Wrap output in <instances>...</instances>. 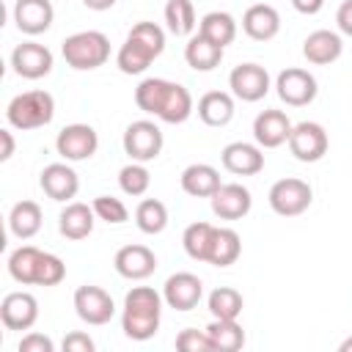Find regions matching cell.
Listing matches in <instances>:
<instances>
[{
  "label": "cell",
  "mask_w": 352,
  "mask_h": 352,
  "mask_svg": "<svg viewBox=\"0 0 352 352\" xmlns=\"http://www.w3.org/2000/svg\"><path fill=\"white\" fill-rule=\"evenodd\" d=\"M160 314H162V297L148 286H135L124 297V316L121 327L126 338L146 341L160 330Z\"/></svg>",
  "instance_id": "6da1fadb"
},
{
  "label": "cell",
  "mask_w": 352,
  "mask_h": 352,
  "mask_svg": "<svg viewBox=\"0 0 352 352\" xmlns=\"http://www.w3.org/2000/svg\"><path fill=\"white\" fill-rule=\"evenodd\" d=\"M60 52H63V60L72 69L91 72V69L102 66L110 58V38L99 30H82V33H74V36L63 38Z\"/></svg>",
  "instance_id": "7a4b0ae2"
},
{
  "label": "cell",
  "mask_w": 352,
  "mask_h": 352,
  "mask_svg": "<svg viewBox=\"0 0 352 352\" xmlns=\"http://www.w3.org/2000/svg\"><path fill=\"white\" fill-rule=\"evenodd\" d=\"M55 116V99L47 91H25L8 102L6 118L14 129H38L47 126Z\"/></svg>",
  "instance_id": "3957f363"
},
{
  "label": "cell",
  "mask_w": 352,
  "mask_h": 352,
  "mask_svg": "<svg viewBox=\"0 0 352 352\" xmlns=\"http://www.w3.org/2000/svg\"><path fill=\"white\" fill-rule=\"evenodd\" d=\"M311 198H314V192H311L308 182L294 179V176L280 179V182H275V184L270 187V206H272V212H278L280 217L302 214V212L311 206Z\"/></svg>",
  "instance_id": "277c9868"
},
{
  "label": "cell",
  "mask_w": 352,
  "mask_h": 352,
  "mask_svg": "<svg viewBox=\"0 0 352 352\" xmlns=\"http://www.w3.org/2000/svg\"><path fill=\"white\" fill-rule=\"evenodd\" d=\"M124 151L135 162H148L157 160L162 151V132L151 121H132L124 132Z\"/></svg>",
  "instance_id": "5b68a950"
},
{
  "label": "cell",
  "mask_w": 352,
  "mask_h": 352,
  "mask_svg": "<svg viewBox=\"0 0 352 352\" xmlns=\"http://www.w3.org/2000/svg\"><path fill=\"white\" fill-rule=\"evenodd\" d=\"M96 146H99V138H96V129L88 126V124H69L58 132V140H55V148L63 160L69 162H80V160H88L96 154Z\"/></svg>",
  "instance_id": "8992f818"
},
{
  "label": "cell",
  "mask_w": 352,
  "mask_h": 352,
  "mask_svg": "<svg viewBox=\"0 0 352 352\" xmlns=\"http://www.w3.org/2000/svg\"><path fill=\"white\" fill-rule=\"evenodd\" d=\"M289 151H292L300 162H316V160H322L324 151H327V132H324L316 121H302V124L292 126Z\"/></svg>",
  "instance_id": "52a82bcc"
},
{
  "label": "cell",
  "mask_w": 352,
  "mask_h": 352,
  "mask_svg": "<svg viewBox=\"0 0 352 352\" xmlns=\"http://www.w3.org/2000/svg\"><path fill=\"white\" fill-rule=\"evenodd\" d=\"M74 311L85 324H107L116 314L113 297L99 286H80L74 292Z\"/></svg>",
  "instance_id": "ba28073f"
},
{
  "label": "cell",
  "mask_w": 352,
  "mask_h": 352,
  "mask_svg": "<svg viewBox=\"0 0 352 352\" xmlns=\"http://www.w3.org/2000/svg\"><path fill=\"white\" fill-rule=\"evenodd\" d=\"M228 85H231V91H234L236 99H242V102H258L270 91V74L258 63H239V66H234V72L228 77Z\"/></svg>",
  "instance_id": "9c48e42d"
},
{
  "label": "cell",
  "mask_w": 352,
  "mask_h": 352,
  "mask_svg": "<svg viewBox=\"0 0 352 352\" xmlns=\"http://www.w3.org/2000/svg\"><path fill=\"white\" fill-rule=\"evenodd\" d=\"M275 88H278L280 102H286L292 107H302V104L314 102V96H316V80H314V74L305 72V69H297V66L283 69L278 74V80H275Z\"/></svg>",
  "instance_id": "30bf717a"
},
{
  "label": "cell",
  "mask_w": 352,
  "mask_h": 352,
  "mask_svg": "<svg viewBox=\"0 0 352 352\" xmlns=\"http://www.w3.org/2000/svg\"><path fill=\"white\" fill-rule=\"evenodd\" d=\"M11 66L19 77L25 80H38L44 74H50L52 69V52L44 47V44H36V41H22L14 47L11 52Z\"/></svg>",
  "instance_id": "8fae6325"
},
{
  "label": "cell",
  "mask_w": 352,
  "mask_h": 352,
  "mask_svg": "<svg viewBox=\"0 0 352 352\" xmlns=\"http://www.w3.org/2000/svg\"><path fill=\"white\" fill-rule=\"evenodd\" d=\"M0 319L8 330H30L38 319V302L28 292H11L0 302Z\"/></svg>",
  "instance_id": "7c38bea8"
},
{
  "label": "cell",
  "mask_w": 352,
  "mask_h": 352,
  "mask_svg": "<svg viewBox=\"0 0 352 352\" xmlns=\"http://www.w3.org/2000/svg\"><path fill=\"white\" fill-rule=\"evenodd\" d=\"M201 294H204V283L192 272H176V275H170L165 280V289H162L165 302L170 308H176V311H192L201 302Z\"/></svg>",
  "instance_id": "4fadbf2b"
},
{
  "label": "cell",
  "mask_w": 352,
  "mask_h": 352,
  "mask_svg": "<svg viewBox=\"0 0 352 352\" xmlns=\"http://www.w3.org/2000/svg\"><path fill=\"white\" fill-rule=\"evenodd\" d=\"M113 264H116V272L121 278H126V280H143V278H148L157 270V256L146 245H124L116 253Z\"/></svg>",
  "instance_id": "5bb4252c"
},
{
  "label": "cell",
  "mask_w": 352,
  "mask_h": 352,
  "mask_svg": "<svg viewBox=\"0 0 352 352\" xmlns=\"http://www.w3.org/2000/svg\"><path fill=\"white\" fill-rule=\"evenodd\" d=\"M292 121L283 110H261L253 121V138L264 148H278L280 143H289Z\"/></svg>",
  "instance_id": "9a60e30c"
},
{
  "label": "cell",
  "mask_w": 352,
  "mask_h": 352,
  "mask_svg": "<svg viewBox=\"0 0 352 352\" xmlns=\"http://www.w3.org/2000/svg\"><path fill=\"white\" fill-rule=\"evenodd\" d=\"M220 160H223V168H226L228 173H234V176H253V173H258V170L264 168V154H261V148L253 146V143H242V140L228 143V146L223 148Z\"/></svg>",
  "instance_id": "2e32d148"
},
{
  "label": "cell",
  "mask_w": 352,
  "mask_h": 352,
  "mask_svg": "<svg viewBox=\"0 0 352 352\" xmlns=\"http://www.w3.org/2000/svg\"><path fill=\"white\" fill-rule=\"evenodd\" d=\"M52 3L50 0H16L14 3V22L22 33L38 36L52 25Z\"/></svg>",
  "instance_id": "e0dca14e"
},
{
  "label": "cell",
  "mask_w": 352,
  "mask_h": 352,
  "mask_svg": "<svg viewBox=\"0 0 352 352\" xmlns=\"http://www.w3.org/2000/svg\"><path fill=\"white\" fill-rule=\"evenodd\" d=\"M250 192L242 184H220L212 195V212L220 220H239L250 212Z\"/></svg>",
  "instance_id": "ac0fdd59"
},
{
  "label": "cell",
  "mask_w": 352,
  "mask_h": 352,
  "mask_svg": "<svg viewBox=\"0 0 352 352\" xmlns=\"http://www.w3.org/2000/svg\"><path fill=\"white\" fill-rule=\"evenodd\" d=\"M38 184H41V190L47 192V198H52V201H69V198L77 195V187H80L77 173H74L66 162H52V165H47V168L41 170Z\"/></svg>",
  "instance_id": "d6986e66"
},
{
  "label": "cell",
  "mask_w": 352,
  "mask_h": 352,
  "mask_svg": "<svg viewBox=\"0 0 352 352\" xmlns=\"http://www.w3.org/2000/svg\"><path fill=\"white\" fill-rule=\"evenodd\" d=\"M242 30H245L253 41H270V38H275L278 30H280V16H278V11H275L272 6L256 3V6H250V8L245 11V16H242Z\"/></svg>",
  "instance_id": "ffe728a7"
},
{
  "label": "cell",
  "mask_w": 352,
  "mask_h": 352,
  "mask_svg": "<svg viewBox=\"0 0 352 352\" xmlns=\"http://www.w3.org/2000/svg\"><path fill=\"white\" fill-rule=\"evenodd\" d=\"M341 50H344L341 36L333 33V30H314L302 41V55L314 66H327V63L338 60L341 58Z\"/></svg>",
  "instance_id": "44dd1931"
},
{
  "label": "cell",
  "mask_w": 352,
  "mask_h": 352,
  "mask_svg": "<svg viewBox=\"0 0 352 352\" xmlns=\"http://www.w3.org/2000/svg\"><path fill=\"white\" fill-rule=\"evenodd\" d=\"M217 187H220V173L212 165L195 162L182 170V190L192 198H212Z\"/></svg>",
  "instance_id": "7402d4cb"
},
{
  "label": "cell",
  "mask_w": 352,
  "mask_h": 352,
  "mask_svg": "<svg viewBox=\"0 0 352 352\" xmlns=\"http://www.w3.org/2000/svg\"><path fill=\"white\" fill-rule=\"evenodd\" d=\"M94 214L96 212L88 204H69L58 217V228L66 239H85L94 231Z\"/></svg>",
  "instance_id": "603a6c76"
},
{
  "label": "cell",
  "mask_w": 352,
  "mask_h": 352,
  "mask_svg": "<svg viewBox=\"0 0 352 352\" xmlns=\"http://www.w3.org/2000/svg\"><path fill=\"white\" fill-rule=\"evenodd\" d=\"M198 116L206 126H226L234 118V99L226 91H209L198 102Z\"/></svg>",
  "instance_id": "cb8c5ba5"
},
{
  "label": "cell",
  "mask_w": 352,
  "mask_h": 352,
  "mask_svg": "<svg viewBox=\"0 0 352 352\" xmlns=\"http://www.w3.org/2000/svg\"><path fill=\"white\" fill-rule=\"evenodd\" d=\"M184 60H187V66L195 69V72H212V69L220 66V60H223V47L212 44L209 38H204V36L198 33V36H192V38L187 41V47H184Z\"/></svg>",
  "instance_id": "d4e9b609"
},
{
  "label": "cell",
  "mask_w": 352,
  "mask_h": 352,
  "mask_svg": "<svg viewBox=\"0 0 352 352\" xmlns=\"http://www.w3.org/2000/svg\"><path fill=\"white\" fill-rule=\"evenodd\" d=\"M8 228L19 239L36 236L38 228H41V206L36 201H19V204H14V209L8 214Z\"/></svg>",
  "instance_id": "484cf974"
},
{
  "label": "cell",
  "mask_w": 352,
  "mask_h": 352,
  "mask_svg": "<svg viewBox=\"0 0 352 352\" xmlns=\"http://www.w3.org/2000/svg\"><path fill=\"white\" fill-rule=\"evenodd\" d=\"M198 33H201L204 38H209L212 44L226 47V44H231L234 36H236V22H234V16L226 14V11H209V14L201 19V30H198Z\"/></svg>",
  "instance_id": "4316f807"
},
{
  "label": "cell",
  "mask_w": 352,
  "mask_h": 352,
  "mask_svg": "<svg viewBox=\"0 0 352 352\" xmlns=\"http://www.w3.org/2000/svg\"><path fill=\"white\" fill-rule=\"evenodd\" d=\"M170 85H173V82L160 80V77L143 80V82L135 88V102H138V107H140L143 113L160 116V110H162V104H165V99H168V94H170Z\"/></svg>",
  "instance_id": "83f0119b"
},
{
  "label": "cell",
  "mask_w": 352,
  "mask_h": 352,
  "mask_svg": "<svg viewBox=\"0 0 352 352\" xmlns=\"http://www.w3.org/2000/svg\"><path fill=\"white\" fill-rule=\"evenodd\" d=\"M242 242L239 234L234 228H214V239H212V250H209V264L214 267H228L239 258Z\"/></svg>",
  "instance_id": "f1b7e54d"
},
{
  "label": "cell",
  "mask_w": 352,
  "mask_h": 352,
  "mask_svg": "<svg viewBox=\"0 0 352 352\" xmlns=\"http://www.w3.org/2000/svg\"><path fill=\"white\" fill-rule=\"evenodd\" d=\"M206 333L214 344V352H236L245 344V333L236 324V319H214L206 327Z\"/></svg>",
  "instance_id": "f546056e"
},
{
  "label": "cell",
  "mask_w": 352,
  "mask_h": 352,
  "mask_svg": "<svg viewBox=\"0 0 352 352\" xmlns=\"http://www.w3.org/2000/svg\"><path fill=\"white\" fill-rule=\"evenodd\" d=\"M41 250L33 245H22L8 256V272L16 283H36V267H38Z\"/></svg>",
  "instance_id": "4dcf8cb0"
},
{
  "label": "cell",
  "mask_w": 352,
  "mask_h": 352,
  "mask_svg": "<svg viewBox=\"0 0 352 352\" xmlns=\"http://www.w3.org/2000/svg\"><path fill=\"white\" fill-rule=\"evenodd\" d=\"M154 58H157V55H154L151 50H146L140 41H135V38L126 36V41H124L121 50H118L116 63H118V69H121L124 74H140V72L148 69V63H151Z\"/></svg>",
  "instance_id": "1f68e13d"
},
{
  "label": "cell",
  "mask_w": 352,
  "mask_h": 352,
  "mask_svg": "<svg viewBox=\"0 0 352 352\" xmlns=\"http://www.w3.org/2000/svg\"><path fill=\"white\" fill-rule=\"evenodd\" d=\"M212 239H214V226H209V223H192L184 228V236H182L187 256L195 261H209Z\"/></svg>",
  "instance_id": "d6a6232c"
},
{
  "label": "cell",
  "mask_w": 352,
  "mask_h": 352,
  "mask_svg": "<svg viewBox=\"0 0 352 352\" xmlns=\"http://www.w3.org/2000/svg\"><path fill=\"white\" fill-rule=\"evenodd\" d=\"M190 113H192V96H190V91L184 85L173 82L170 85V94H168V99H165V104H162V110H160L157 118H162L165 124H182V121L190 118Z\"/></svg>",
  "instance_id": "836d02e7"
},
{
  "label": "cell",
  "mask_w": 352,
  "mask_h": 352,
  "mask_svg": "<svg viewBox=\"0 0 352 352\" xmlns=\"http://www.w3.org/2000/svg\"><path fill=\"white\" fill-rule=\"evenodd\" d=\"M135 223L143 234H160L165 226H168V209L162 201L157 198H146L138 204L135 209Z\"/></svg>",
  "instance_id": "e575fe53"
},
{
  "label": "cell",
  "mask_w": 352,
  "mask_h": 352,
  "mask_svg": "<svg viewBox=\"0 0 352 352\" xmlns=\"http://www.w3.org/2000/svg\"><path fill=\"white\" fill-rule=\"evenodd\" d=\"M165 22L173 36H190L195 30V8L190 0H168Z\"/></svg>",
  "instance_id": "d590c367"
},
{
  "label": "cell",
  "mask_w": 352,
  "mask_h": 352,
  "mask_svg": "<svg viewBox=\"0 0 352 352\" xmlns=\"http://www.w3.org/2000/svg\"><path fill=\"white\" fill-rule=\"evenodd\" d=\"M209 314L214 319H236L242 314V294L231 286H217L209 294Z\"/></svg>",
  "instance_id": "8d00e7d4"
},
{
  "label": "cell",
  "mask_w": 352,
  "mask_h": 352,
  "mask_svg": "<svg viewBox=\"0 0 352 352\" xmlns=\"http://www.w3.org/2000/svg\"><path fill=\"white\" fill-rule=\"evenodd\" d=\"M118 184L126 195H143L151 184V176L148 170L140 165V162H132V165H124L121 173H118Z\"/></svg>",
  "instance_id": "74e56055"
},
{
  "label": "cell",
  "mask_w": 352,
  "mask_h": 352,
  "mask_svg": "<svg viewBox=\"0 0 352 352\" xmlns=\"http://www.w3.org/2000/svg\"><path fill=\"white\" fill-rule=\"evenodd\" d=\"M129 38L140 41V44H143L146 50H151L154 55H160L162 47H165V33H162V28L154 25V22H138V25L129 30Z\"/></svg>",
  "instance_id": "f35d334b"
},
{
  "label": "cell",
  "mask_w": 352,
  "mask_h": 352,
  "mask_svg": "<svg viewBox=\"0 0 352 352\" xmlns=\"http://www.w3.org/2000/svg\"><path fill=\"white\" fill-rule=\"evenodd\" d=\"M63 275H66L63 261L58 256H52V253H41L38 267H36V283L38 286H55V283L63 280Z\"/></svg>",
  "instance_id": "ab89813d"
},
{
  "label": "cell",
  "mask_w": 352,
  "mask_h": 352,
  "mask_svg": "<svg viewBox=\"0 0 352 352\" xmlns=\"http://www.w3.org/2000/svg\"><path fill=\"white\" fill-rule=\"evenodd\" d=\"M91 206H94V212H96L99 220L113 223V226H118V223H124V220L129 217L126 206H124L118 198H113V195H99V198H94Z\"/></svg>",
  "instance_id": "60d3db41"
},
{
  "label": "cell",
  "mask_w": 352,
  "mask_h": 352,
  "mask_svg": "<svg viewBox=\"0 0 352 352\" xmlns=\"http://www.w3.org/2000/svg\"><path fill=\"white\" fill-rule=\"evenodd\" d=\"M176 349H182V352H214V344H212L206 330L201 333V330L187 327L176 336Z\"/></svg>",
  "instance_id": "b9f144b4"
},
{
  "label": "cell",
  "mask_w": 352,
  "mask_h": 352,
  "mask_svg": "<svg viewBox=\"0 0 352 352\" xmlns=\"http://www.w3.org/2000/svg\"><path fill=\"white\" fill-rule=\"evenodd\" d=\"M52 349H55V344L41 333H28L19 341V352H52Z\"/></svg>",
  "instance_id": "7bdbcfd3"
},
{
  "label": "cell",
  "mask_w": 352,
  "mask_h": 352,
  "mask_svg": "<svg viewBox=\"0 0 352 352\" xmlns=\"http://www.w3.org/2000/svg\"><path fill=\"white\" fill-rule=\"evenodd\" d=\"M63 352H94V341L88 333H69L63 338Z\"/></svg>",
  "instance_id": "ee69618b"
},
{
  "label": "cell",
  "mask_w": 352,
  "mask_h": 352,
  "mask_svg": "<svg viewBox=\"0 0 352 352\" xmlns=\"http://www.w3.org/2000/svg\"><path fill=\"white\" fill-rule=\"evenodd\" d=\"M336 22H338V30L352 36V0H344L336 11Z\"/></svg>",
  "instance_id": "f6af8a7d"
},
{
  "label": "cell",
  "mask_w": 352,
  "mask_h": 352,
  "mask_svg": "<svg viewBox=\"0 0 352 352\" xmlns=\"http://www.w3.org/2000/svg\"><path fill=\"white\" fill-rule=\"evenodd\" d=\"M292 6L300 11V14H319L324 0H292Z\"/></svg>",
  "instance_id": "bcb514c9"
},
{
  "label": "cell",
  "mask_w": 352,
  "mask_h": 352,
  "mask_svg": "<svg viewBox=\"0 0 352 352\" xmlns=\"http://www.w3.org/2000/svg\"><path fill=\"white\" fill-rule=\"evenodd\" d=\"M0 140H3L0 160L6 162V160H11V154H14V138H11V132H8V129H0Z\"/></svg>",
  "instance_id": "7dc6e473"
},
{
  "label": "cell",
  "mask_w": 352,
  "mask_h": 352,
  "mask_svg": "<svg viewBox=\"0 0 352 352\" xmlns=\"http://www.w3.org/2000/svg\"><path fill=\"white\" fill-rule=\"evenodd\" d=\"M82 3H85V8H91V11H107V8L116 6V0H82Z\"/></svg>",
  "instance_id": "c3c4849f"
},
{
  "label": "cell",
  "mask_w": 352,
  "mask_h": 352,
  "mask_svg": "<svg viewBox=\"0 0 352 352\" xmlns=\"http://www.w3.org/2000/svg\"><path fill=\"white\" fill-rule=\"evenodd\" d=\"M341 352H352V338H346V341H341V346H338Z\"/></svg>",
  "instance_id": "681fc988"
}]
</instances>
